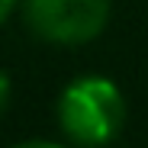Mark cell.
Masks as SVG:
<instances>
[{
    "label": "cell",
    "instance_id": "cell-1",
    "mask_svg": "<svg viewBox=\"0 0 148 148\" xmlns=\"http://www.w3.org/2000/svg\"><path fill=\"white\" fill-rule=\"evenodd\" d=\"M126 119V103L113 81L77 77L58 97V126L81 148H100L113 142Z\"/></svg>",
    "mask_w": 148,
    "mask_h": 148
},
{
    "label": "cell",
    "instance_id": "cell-2",
    "mask_svg": "<svg viewBox=\"0 0 148 148\" xmlns=\"http://www.w3.org/2000/svg\"><path fill=\"white\" fill-rule=\"evenodd\" d=\"M26 26L52 45H84L110 23V0H23Z\"/></svg>",
    "mask_w": 148,
    "mask_h": 148
},
{
    "label": "cell",
    "instance_id": "cell-3",
    "mask_svg": "<svg viewBox=\"0 0 148 148\" xmlns=\"http://www.w3.org/2000/svg\"><path fill=\"white\" fill-rule=\"evenodd\" d=\"M7 103H10V77L0 71V113L7 110Z\"/></svg>",
    "mask_w": 148,
    "mask_h": 148
},
{
    "label": "cell",
    "instance_id": "cell-4",
    "mask_svg": "<svg viewBox=\"0 0 148 148\" xmlns=\"http://www.w3.org/2000/svg\"><path fill=\"white\" fill-rule=\"evenodd\" d=\"M13 7H16V0H0V26L10 19V13H13Z\"/></svg>",
    "mask_w": 148,
    "mask_h": 148
},
{
    "label": "cell",
    "instance_id": "cell-5",
    "mask_svg": "<svg viewBox=\"0 0 148 148\" xmlns=\"http://www.w3.org/2000/svg\"><path fill=\"white\" fill-rule=\"evenodd\" d=\"M16 148H64V145H55V142H26V145H16Z\"/></svg>",
    "mask_w": 148,
    "mask_h": 148
}]
</instances>
